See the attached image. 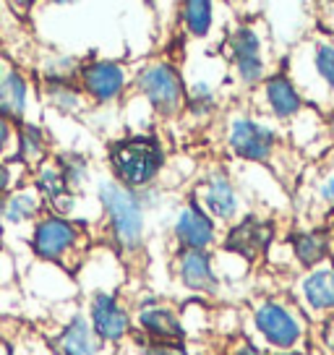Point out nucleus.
Instances as JSON below:
<instances>
[{"mask_svg": "<svg viewBox=\"0 0 334 355\" xmlns=\"http://www.w3.org/2000/svg\"><path fill=\"white\" fill-rule=\"evenodd\" d=\"M58 350H60V355H97V343L91 337L89 324L84 319H73L60 334Z\"/></svg>", "mask_w": 334, "mask_h": 355, "instance_id": "6ab92c4d", "label": "nucleus"}, {"mask_svg": "<svg viewBox=\"0 0 334 355\" xmlns=\"http://www.w3.org/2000/svg\"><path fill=\"white\" fill-rule=\"evenodd\" d=\"M319 343H322L324 353L334 355V313L326 316L322 322V327H319Z\"/></svg>", "mask_w": 334, "mask_h": 355, "instance_id": "cd10ccee", "label": "nucleus"}, {"mask_svg": "<svg viewBox=\"0 0 334 355\" xmlns=\"http://www.w3.org/2000/svg\"><path fill=\"white\" fill-rule=\"evenodd\" d=\"M316 199L322 204L324 209L334 211V170L329 173H324L319 178V183H316Z\"/></svg>", "mask_w": 334, "mask_h": 355, "instance_id": "bb28decb", "label": "nucleus"}, {"mask_svg": "<svg viewBox=\"0 0 334 355\" xmlns=\"http://www.w3.org/2000/svg\"><path fill=\"white\" fill-rule=\"evenodd\" d=\"M100 201L107 209L115 241L123 248H139L141 235H144V211H141V204L134 196V191L123 189L118 183H102Z\"/></svg>", "mask_w": 334, "mask_h": 355, "instance_id": "7ed1b4c3", "label": "nucleus"}, {"mask_svg": "<svg viewBox=\"0 0 334 355\" xmlns=\"http://www.w3.org/2000/svg\"><path fill=\"white\" fill-rule=\"evenodd\" d=\"M81 87L97 102H110L121 97L123 87H125V71L118 63H107V60H94L78 71Z\"/></svg>", "mask_w": 334, "mask_h": 355, "instance_id": "9d476101", "label": "nucleus"}, {"mask_svg": "<svg viewBox=\"0 0 334 355\" xmlns=\"http://www.w3.org/2000/svg\"><path fill=\"white\" fill-rule=\"evenodd\" d=\"M136 87L162 115H175L183 107V81L167 63H152L136 76Z\"/></svg>", "mask_w": 334, "mask_h": 355, "instance_id": "20e7f679", "label": "nucleus"}, {"mask_svg": "<svg viewBox=\"0 0 334 355\" xmlns=\"http://www.w3.org/2000/svg\"><path fill=\"white\" fill-rule=\"evenodd\" d=\"M0 355H8V347H6V343H0Z\"/></svg>", "mask_w": 334, "mask_h": 355, "instance_id": "473e14b6", "label": "nucleus"}, {"mask_svg": "<svg viewBox=\"0 0 334 355\" xmlns=\"http://www.w3.org/2000/svg\"><path fill=\"white\" fill-rule=\"evenodd\" d=\"M261 94L267 102V110L277 118V121H290V118H298L306 107V97L303 92L295 87V81L288 73H272L264 78L261 84Z\"/></svg>", "mask_w": 334, "mask_h": 355, "instance_id": "1a4fd4ad", "label": "nucleus"}, {"mask_svg": "<svg viewBox=\"0 0 334 355\" xmlns=\"http://www.w3.org/2000/svg\"><path fill=\"white\" fill-rule=\"evenodd\" d=\"M26 107V81L19 73H6L0 78V115L6 121H21Z\"/></svg>", "mask_w": 334, "mask_h": 355, "instance_id": "a211bd4d", "label": "nucleus"}, {"mask_svg": "<svg viewBox=\"0 0 334 355\" xmlns=\"http://www.w3.org/2000/svg\"><path fill=\"white\" fill-rule=\"evenodd\" d=\"M13 139V128H11V121H6L3 115H0V152L6 149V144Z\"/></svg>", "mask_w": 334, "mask_h": 355, "instance_id": "7c9ffc66", "label": "nucleus"}, {"mask_svg": "<svg viewBox=\"0 0 334 355\" xmlns=\"http://www.w3.org/2000/svg\"><path fill=\"white\" fill-rule=\"evenodd\" d=\"M277 355H313L308 350H288V353H277Z\"/></svg>", "mask_w": 334, "mask_h": 355, "instance_id": "2f4dec72", "label": "nucleus"}, {"mask_svg": "<svg viewBox=\"0 0 334 355\" xmlns=\"http://www.w3.org/2000/svg\"><path fill=\"white\" fill-rule=\"evenodd\" d=\"M290 248H292L295 261L303 269H313V266L329 261V256H332V235L326 233L324 227L301 230V233H295L290 238Z\"/></svg>", "mask_w": 334, "mask_h": 355, "instance_id": "dca6fc26", "label": "nucleus"}, {"mask_svg": "<svg viewBox=\"0 0 334 355\" xmlns=\"http://www.w3.org/2000/svg\"><path fill=\"white\" fill-rule=\"evenodd\" d=\"M47 94H50L53 105H58L63 112L76 110L78 105H81V94H78L76 89L68 87V81H50L47 84Z\"/></svg>", "mask_w": 334, "mask_h": 355, "instance_id": "393cba45", "label": "nucleus"}, {"mask_svg": "<svg viewBox=\"0 0 334 355\" xmlns=\"http://www.w3.org/2000/svg\"><path fill=\"white\" fill-rule=\"evenodd\" d=\"M214 6L206 0H191L183 6V24L193 37H206V32L212 29L214 19Z\"/></svg>", "mask_w": 334, "mask_h": 355, "instance_id": "412c9836", "label": "nucleus"}, {"mask_svg": "<svg viewBox=\"0 0 334 355\" xmlns=\"http://www.w3.org/2000/svg\"><path fill=\"white\" fill-rule=\"evenodd\" d=\"M37 209H39V204L34 201V196H29V193H19V196H13V199L8 201L6 217H8L11 222L29 220V217H34V214H37Z\"/></svg>", "mask_w": 334, "mask_h": 355, "instance_id": "a878e982", "label": "nucleus"}, {"mask_svg": "<svg viewBox=\"0 0 334 355\" xmlns=\"http://www.w3.org/2000/svg\"><path fill=\"white\" fill-rule=\"evenodd\" d=\"M37 189H39V193L42 196H47V199H60L63 193H66V180H63V175H60V170H58V165H47V167H39L37 170Z\"/></svg>", "mask_w": 334, "mask_h": 355, "instance_id": "b1692460", "label": "nucleus"}, {"mask_svg": "<svg viewBox=\"0 0 334 355\" xmlns=\"http://www.w3.org/2000/svg\"><path fill=\"white\" fill-rule=\"evenodd\" d=\"M175 235L183 243V248H193V251H206L214 243V222L209 214L201 209L199 204H191L178 214L175 220Z\"/></svg>", "mask_w": 334, "mask_h": 355, "instance_id": "ddd939ff", "label": "nucleus"}, {"mask_svg": "<svg viewBox=\"0 0 334 355\" xmlns=\"http://www.w3.org/2000/svg\"><path fill=\"white\" fill-rule=\"evenodd\" d=\"M233 355H267L258 345L248 343V340H243V343H238L233 347Z\"/></svg>", "mask_w": 334, "mask_h": 355, "instance_id": "c756f323", "label": "nucleus"}, {"mask_svg": "<svg viewBox=\"0 0 334 355\" xmlns=\"http://www.w3.org/2000/svg\"><path fill=\"white\" fill-rule=\"evenodd\" d=\"M110 162L123 189H139L152 183V178L159 173L162 146L152 136H134L112 146Z\"/></svg>", "mask_w": 334, "mask_h": 355, "instance_id": "f257e3e1", "label": "nucleus"}, {"mask_svg": "<svg viewBox=\"0 0 334 355\" xmlns=\"http://www.w3.org/2000/svg\"><path fill=\"white\" fill-rule=\"evenodd\" d=\"M225 53L233 60L235 71H238V78L254 87V84H264L267 78V63H264V55H261V34L254 29V26H238L227 42H225Z\"/></svg>", "mask_w": 334, "mask_h": 355, "instance_id": "39448f33", "label": "nucleus"}, {"mask_svg": "<svg viewBox=\"0 0 334 355\" xmlns=\"http://www.w3.org/2000/svg\"><path fill=\"white\" fill-rule=\"evenodd\" d=\"M199 201L201 207L209 211L217 220H233L238 214V193H235L230 178L222 175V173H214L206 180H201L199 186Z\"/></svg>", "mask_w": 334, "mask_h": 355, "instance_id": "f8f14e48", "label": "nucleus"}, {"mask_svg": "<svg viewBox=\"0 0 334 355\" xmlns=\"http://www.w3.org/2000/svg\"><path fill=\"white\" fill-rule=\"evenodd\" d=\"M180 282L188 290H199V293H214L217 290V275H214L212 259L206 251H193V248H183L175 261Z\"/></svg>", "mask_w": 334, "mask_h": 355, "instance_id": "4468645a", "label": "nucleus"}, {"mask_svg": "<svg viewBox=\"0 0 334 355\" xmlns=\"http://www.w3.org/2000/svg\"><path fill=\"white\" fill-rule=\"evenodd\" d=\"M34 251L47 261H68L81 245V230L63 217H45L34 227Z\"/></svg>", "mask_w": 334, "mask_h": 355, "instance_id": "0eeeda50", "label": "nucleus"}, {"mask_svg": "<svg viewBox=\"0 0 334 355\" xmlns=\"http://www.w3.org/2000/svg\"><path fill=\"white\" fill-rule=\"evenodd\" d=\"M139 324L155 343H180L183 340V327L175 319V313H170L167 309H149L141 311Z\"/></svg>", "mask_w": 334, "mask_h": 355, "instance_id": "f3484780", "label": "nucleus"}, {"mask_svg": "<svg viewBox=\"0 0 334 355\" xmlns=\"http://www.w3.org/2000/svg\"><path fill=\"white\" fill-rule=\"evenodd\" d=\"M274 241V225L261 217H245V220L235 222L230 233L225 238V248L233 254L243 256L248 261H254L258 254H264L269 243Z\"/></svg>", "mask_w": 334, "mask_h": 355, "instance_id": "6e6552de", "label": "nucleus"}, {"mask_svg": "<svg viewBox=\"0 0 334 355\" xmlns=\"http://www.w3.org/2000/svg\"><path fill=\"white\" fill-rule=\"evenodd\" d=\"M311 68L316 78L322 81L326 94L334 97V42L332 40H319L311 50Z\"/></svg>", "mask_w": 334, "mask_h": 355, "instance_id": "aec40b11", "label": "nucleus"}, {"mask_svg": "<svg viewBox=\"0 0 334 355\" xmlns=\"http://www.w3.org/2000/svg\"><path fill=\"white\" fill-rule=\"evenodd\" d=\"M227 141L230 149L245 162H269L277 149L279 133L254 118H235Z\"/></svg>", "mask_w": 334, "mask_h": 355, "instance_id": "423d86ee", "label": "nucleus"}, {"mask_svg": "<svg viewBox=\"0 0 334 355\" xmlns=\"http://www.w3.org/2000/svg\"><path fill=\"white\" fill-rule=\"evenodd\" d=\"M91 324H94V332L100 334L102 340L115 343L128 332V313L112 295L100 293L91 300Z\"/></svg>", "mask_w": 334, "mask_h": 355, "instance_id": "2eb2a0df", "label": "nucleus"}, {"mask_svg": "<svg viewBox=\"0 0 334 355\" xmlns=\"http://www.w3.org/2000/svg\"><path fill=\"white\" fill-rule=\"evenodd\" d=\"M45 149H47V139L42 128L37 125H24L21 133H19V152H21V159L26 165H39L45 159Z\"/></svg>", "mask_w": 334, "mask_h": 355, "instance_id": "4be33fe9", "label": "nucleus"}, {"mask_svg": "<svg viewBox=\"0 0 334 355\" xmlns=\"http://www.w3.org/2000/svg\"><path fill=\"white\" fill-rule=\"evenodd\" d=\"M146 355H188L180 343H155L146 347Z\"/></svg>", "mask_w": 334, "mask_h": 355, "instance_id": "c85d7f7f", "label": "nucleus"}, {"mask_svg": "<svg viewBox=\"0 0 334 355\" xmlns=\"http://www.w3.org/2000/svg\"><path fill=\"white\" fill-rule=\"evenodd\" d=\"M58 170H60V175L66 180V191H78L84 189V183H87V159L78 155H60L58 157Z\"/></svg>", "mask_w": 334, "mask_h": 355, "instance_id": "5701e85b", "label": "nucleus"}, {"mask_svg": "<svg viewBox=\"0 0 334 355\" xmlns=\"http://www.w3.org/2000/svg\"><path fill=\"white\" fill-rule=\"evenodd\" d=\"M301 298L303 303L322 316H332L334 313V261H324V264L308 269L301 277Z\"/></svg>", "mask_w": 334, "mask_h": 355, "instance_id": "9b49d317", "label": "nucleus"}, {"mask_svg": "<svg viewBox=\"0 0 334 355\" xmlns=\"http://www.w3.org/2000/svg\"><path fill=\"white\" fill-rule=\"evenodd\" d=\"M254 324L258 334L279 353L298 350V345L306 337V319L285 300H261L254 313Z\"/></svg>", "mask_w": 334, "mask_h": 355, "instance_id": "f03ea898", "label": "nucleus"}]
</instances>
